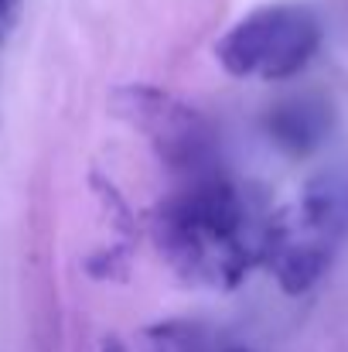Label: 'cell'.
Returning a JSON list of instances; mask_svg holds the SVG:
<instances>
[{
    "label": "cell",
    "instance_id": "6da1fadb",
    "mask_svg": "<svg viewBox=\"0 0 348 352\" xmlns=\"http://www.w3.org/2000/svg\"><path fill=\"white\" fill-rule=\"evenodd\" d=\"M266 219L249 192L229 178L205 175L185 182L154 206L150 236L164 263L188 284L232 291L266 250Z\"/></svg>",
    "mask_w": 348,
    "mask_h": 352
},
{
    "label": "cell",
    "instance_id": "7a4b0ae2",
    "mask_svg": "<svg viewBox=\"0 0 348 352\" xmlns=\"http://www.w3.org/2000/svg\"><path fill=\"white\" fill-rule=\"evenodd\" d=\"M348 239V164L321 168L301 195L266 219L263 263L283 294H308Z\"/></svg>",
    "mask_w": 348,
    "mask_h": 352
},
{
    "label": "cell",
    "instance_id": "3957f363",
    "mask_svg": "<svg viewBox=\"0 0 348 352\" xmlns=\"http://www.w3.org/2000/svg\"><path fill=\"white\" fill-rule=\"evenodd\" d=\"M321 17L297 0H277L249 10L216 41V58L232 79L283 82L294 79L321 48Z\"/></svg>",
    "mask_w": 348,
    "mask_h": 352
},
{
    "label": "cell",
    "instance_id": "277c9868",
    "mask_svg": "<svg viewBox=\"0 0 348 352\" xmlns=\"http://www.w3.org/2000/svg\"><path fill=\"white\" fill-rule=\"evenodd\" d=\"M110 110L137 133H143L157 161L181 182L219 171L216 123L181 96L157 86H119L110 96Z\"/></svg>",
    "mask_w": 348,
    "mask_h": 352
},
{
    "label": "cell",
    "instance_id": "5b68a950",
    "mask_svg": "<svg viewBox=\"0 0 348 352\" xmlns=\"http://www.w3.org/2000/svg\"><path fill=\"white\" fill-rule=\"evenodd\" d=\"M332 123L335 113L321 96H290L266 113V133L290 157H308L325 144Z\"/></svg>",
    "mask_w": 348,
    "mask_h": 352
},
{
    "label": "cell",
    "instance_id": "8992f818",
    "mask_svg": "<svg viewBox=\"0 0 348 352\" xmlns=\"http://www.w3.org/2000/svg\"><path fill=\"white\" fill-rule=\"evenodd\" d=\"M100 352H212V336L198 322H157L113 336Z\"/></svg>",
    "mask_w": 348,
    "mask_h": 352
},
{
    "label": "cell",
    "instance_id": "52a82bcc",
    "mask_svg": "<svg viewBox=\"0 0 348 352\" xmlns=\"http://www.w3.org/2000/svg\"><path fill=\"white\" fill-rule=\"evenodd\" d=\"M21 10H24V0H0V41L14 34V28L21 24Z\"/></svg>",
    "mask_w": 348,
    "mask_h": 352
},
{
    "label": "cell",
    "instance_id": "ba28073f",
    "mask_svg": "<svg viewBox=\"0 0 348 352\" xmlns=\"http://www.w3.org/2000/svg\"><path fill=\"white\" fill-rule=\"evenodd\" d=\"M229 352H249V349H229Z\"/></svg>",
    "mask_w": 348,
    "mask_h": 352
}]
</instances>
